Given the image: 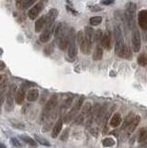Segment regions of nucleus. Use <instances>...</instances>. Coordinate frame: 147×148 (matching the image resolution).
Segmentation results:
<instances>
[{
	"label": "nucleus",
	"mask_w": 147,
	"mask_h": 148,
	"mask_svg": "<svg viewBox=\"0 0 147 148\" xmlns=\"http://www.w3.org/2000/svg\"><path fill=\"white\" fill-rule=\"evenodd\" d=\"M135 10H136V4L133 2H128L125 7V18L127 24L129 26V28L131 30L135 26L134 22V14Z\"/></svg>",
	"instance_id": "f257e3e1"
},
{
	"label": "nucleus",
	"mask_w": 147,
	"mask_h": 148,
	"mask_svg": "<svg viewBox=\"0 0 147 148\" xmlns=\"http://www.w3.org/2000/svg\"><path fill=\"white\" fill-rule=\"evenodd\" d=\"M57 96L53 95L51 98H50L47 103L45 104V106L44 107V110L42 113V120H46V119L49 118V116L52 114L53 111L55 110V108L57 107Z\"/></svg>",
	"instance_id": "f03ea898"
},
{
	"label": "nucleus",
	"mask_w": 147,
	"mask_h": 148,
	"mask_svg": "<svg viewBox=\"0 0 147 148\" xmlns=\"http://www.w3.org/2000/svg\"><path fill=\"white\" fill-rule=\"evenodd\" d=\"M114 34H115V52L118 56L119 54H120L122 48L124 47V45H125L124 38H123V35H122L120 27L119 26L115 27Z\"/></svg>",
	"instance_id": "7ed1b4c3"
},
{
	"label": "nucleus",
	"mask_w": 147,
	"mask_h": 148,
	"mask_svg": "<svg viewBox=\"0 0 147 148\" xmlns=\"http://www.w3.org/2000/svg\"><path fill=\"white\" fill-rule=\"evenodd\" d=\"M77 40H78V44L80 45V48L84 55H88V54H90L91 49H92V45H90L86 41L82 31H79L78 32V34H77Z\"/></svg>",
	"instance_id": "20e7f679"
},
{
	"label": "nucleus",
	"mask_w": 147,
	"mask_h": 148,
	"mask_svg": "<svg viewBox=\"0 0 147 148\" xmlns=\"http://www.w3.org/2000/svg\"><path fill=\"white\" fill-rule=\"evenodd\" d=\"M131 47L135 53L139 52L141 49V34L135 26L131 29Z\"/></svg>",
	"instance_id": "39448f33"
},
{
	"label": "nucleus",
	"mask_w": 147,
	"mask_h": 148,
	"mask_svg": "<svg viewBox=\"0 0 147 148\" xmlns=\"http://www.w3.org/2000/svg\"><path fill=\"white\" fill-rule=\"evenodd\" d=\"M16 85L12 84L9 89V92L7 93L6 98V110L11 111L14 107V93L16 92Z\"/></svg>",
	"instance_id": "423d86ee"
},
{
	"label": "nucleus",
	"mask_w": 147,
	"mask_h": 148,
	"mask_svg": "<svg viewBox=\"0 0 147 148\" xmlns=\"http://www.w3.org/2000/svg\"><path fill=\"white\" fill-rule=\"evenodd\" d=\"M69 56L71 58L75 57L78 53V47H77V44L75 42V36L73 34V32L71 31V34L69 35Z\"/></svg>",
	"instance_id": "0eeeda50"
},
{
	"label": "nucleus",
	"mask_w": 147,
	"mask_h": 148,
	"mask_svg": "<svg viewBox=\"0 0 147 148\" xmlns=\"http://www.w3.org/2000/svg\"><path fill=\"white\" fill-rule=\"evenodd\" d=\"M43 9H44V1H40L36 3L32 9L28 11V16L31 19H35L39 14L42 12Z\"/></svg>",
	"instance_id": "6e6552de"
},
{
	"label": "nucleus",
	"mask_w": 147,
	"mask_h": 148,
	"mask_svg": "<svg viewBox=\"0 0 147 148\" xmlns=\"http://www.w3.org/2000/svg\"><path fill=\"white\" fill-rule=\"evenodd\" d=\"M83 103V99L82 98H80L78 100V102H77L75 104V106L71 108V110L69 111L67 116L65 117V122H69V121H71V120L73 119V117H74L76 114H77V112H78L80 109V107H82V105Z\"/></svg>",
	"instance_id": "1a4fd4ad"
},
{
	"label": "nucleus",
	"mask_w": 147,
	"mask_h": 148,
	"mask_svg": "<svg viewBox=\"0 0 147 148\" xmlns=\"http://www.w3.org/2000/svg\"><path fill=\"white\" fill-rule=\"evenodd\" d=\"M59 15V11H57L56 9H52L49 10V12L45 15L46 16V24L45 28H49V27L53 26L55 24V21Z\"/></svg>",
	"instance_id": "9d476101"
},
{
	"label": "nucleus",
	"mask_w": 147,
	"mask_h": 148,
	"mask_svg": "<svg viewBox=\"0 0 147 148\" xmlns=\"http://www.w3.org/2000/svg\"><path fill=\"white\" fill-rule=\"evenodd\" d=\"M54 32H55V24L49 27V28H45V31L40 35V41L42 43H47L51 39V36Z\"/></svg>",
	"instance_id": "9b49d317"
},
{
	"label": "nucleus",
	"mask_w": 147,
	"mask_h": 148,
	"mask_svg": "<svg viewBox=\"0 0 147 148\" xmlns=\"http://www.w3.org/2000/svg\"><path fill=\"white\" fill-rule=\"evenodd\" d=\"M138 22L142 30H147V10H141L138 14Z\"/></svg>",
	"instance_id": "f8f14e48"
},
{
	"label": "nucleus",
	"mask_w": 147,
	"mask_h": 148,
	"mask_svg": "<svg viewBox=\"0 0 147 148\" xmlns=\"http://www.w3.org/2000/svg\"><path fill=\"white\" fill-rule=\"evenodd\" d=\"M111 33L109 31L106 32V33L103 35L102 41H101V45L103 46V48H105L106 50H110L111 48Z\"/></svg>",
	"instance_id": "ddd939ff"
},
{
	"label": "nucleus",
	"mask_w": 147,
	"mask_h": 148,
	"mask_svg": "<svg viewBox=\"0 0 147 148\" xmlns=\"http://www.w3.org/2000/svg\"><path fill=\"white\" fill-rule=\"evenodd\" d=\"M25 93H26V87L22 86L18 90L16 95H15V101L18 105H21L25 98Z\"/></svg>",
	"instance_id": "4468645a"
},
{
	"label": "nucleus",
	"mask_w": 147,
	"mask_h": 148,
	"mask_svg": "<svg viewBox=\"0 0 147 148\" xmlns=\"http://www.w3.org/2000/svg\"><path fill=\"white\" fill-rule=\"evenodd\" d=\"M84 36L86 41L89 43L90 45H92V43L94 41V32L91 27H85V31H84Z\"/></svg>",
	"instance_id": "2eb2a0df"
},
{
	"label": "nucleus",
	"mask_w": 147,
	"mask_h": 148,
	"mask_svg": "<svg viewBox=\"0 0 147 148\" xmlns=\"http://www.w3.org/2000/svg\"><path fill=\"white\" fill-rule=\"evenodd\" d=\"M39 97V90L36 88H33V89H30L27 93V96L26 98L29 102H34L36 101Z\"/></svg>",
	"instance_id": "dca6fc26"
},
{
	"label": "nucleus",
	"mask_w": 147,
	"mask_h": 148,
	"mask_svg": "<svg viewBox=\"0 0 147 148\" xmlns=\"http://www.w3.org/2000/svg\"><path fill=\"white\" fill-rule=\"evenodd\" d=\"M69 43V37L67 33H64L63 35L59 39V46L60 50L65 51V50L68 48Z\"/></svg>",
	"instance_id": "f3484780"
},
{
	"label": "nucleus",
	"mask_w": 147,
	"mask_h": 148,
	"mask_svg": "<svg viewBox=\"0 0 147 148\" xmlns=\"http://www.w3.org/2000/svg\"><path fill=\"white\" fill-rule=\"evenodd\" d=\"M46 24V16H42L39 18L35 22V25H34V28H35L36 33H40L43 30L45 29Z\"/></svg>",
	"instance_id": "a211bd4d"
},
{
	"label": "nucleus",
	"mask_w": 147,
	"mask_h": 148,
	"mask_svg": "<svg viewBox=\"0 0 147 148\" xmlns=\"http://www.w3.org/2000/svg\"><path fill=\"white\" fill-rule=\"evenodd\" d=\"M62 126H63L62 119H57V121L56 122L55 126L53 127V131H52V137L53 138H57V136L59 135L61 130H62Z\"/></svg>",
	"instance_id": "6ab92c4d"
},
{
	"label": "nucleus",
	"mask_w": 147,
	"mask_h": 148,
	"mask_svg": "<svg viewBox=\"0 0 147 148\" xmlns=\"http://www.w3.org/2000/svg\"><path fill=\"white\" fill-rule=\"evenodd\" d=\"M139 122H140V117L139 116H135L134 119H132V121L130 122V124L127 128V131H128V133H131V132H133L134 130L136 129V127L138 126Z\"/></svg>",
	"instance_id": "aec40b11"
},
{
	"label": "nucleus",
	"mask_w": 147,
	"mask_h": 148,
	"mask_svg": "<svg viewBox=\"0 0 147 148\" xmlns=\"http://www.w3.org/2000/svg\"><path fill=\"white\" fill-rule=\"evenodd\" d=\"M121 120H122V119H121L120 114H118V113L115 114L113 117H112V119H110V125H111V127L116 128V127L119 126V124L121 123Z\"/></svg>",
	"instance_id": "412c9836"
},
{
	"label": "nucleus",
	"mask_w": 147,
	"mask_h": 148,
	"mask_svg": "<svg viewBox=\"0 0 147 148\" xmlns=\"http://www.w3.org/2000/svg\"><path fill=\"white\" fill-rule=\"evenodd\" d=\"M103 54H104V51H103V48L101 47V46L100 45L96 46L94 52V54H92V58H94V60H95V61L100 60L103 57Z\"/></svg>",
	"instance_id": "4be33fe9"
},
{
	"label": "nucleus",
	"mask_w": 147,
	"mask_h": 148,
	"mask_svg": "<svg viewBox=\"0 0 147 148\" xmlns=\"http://www.w3.org/2000/svg\"><path fill=\"white\" fill-rule=\"evenodd\" d=\"M20 139L21 140L22 142H24L25 143H27V145H30L32 146H37V143H36L35 140H33V138H31L27 135H21Z\"/></svg>",
	"instance_id": "5701e85b"
},
{
	"label": "nucleus",
	"mask_w": 147,
	"mask_h": 148,
	"mask_svg": "<svg viewBox=\"0 0 147 148\" xmlns=\"http://www.w3.org/2000/svg\"><path fill=\"white\" fill-rule=\"evenodd\" d=\"M119 57H124V58H129L130 57V48H129V46L128 45H124V47L122 48L121 50V52L120 54L118 55Z\"/></svg>",
	"instance_id": "b1692460"
},
{
	"label": "nucleus",
	"mask_w": 147,
	"mask_h": 148,
	"mask_svg": "<svg viewBox=\"0 0 147 148\" xmlns=\"http://www.w3.org/2000/svg\"><path fill=\"white\" fill-rule=\"evenodd\" d=\"M138 64L140 66H146L147 65V57H146V55H144V54H142V55L139 56Z\"/></svg>",
	"instance_id": "393cba45"
},
{
	"label": "nucleus",
	"mask_w": 147,
	"mask_h": 148,
	"mask_svg": "<svg viewBox=\"0 0 147 148\" xmlns=\"http://www.w3.org/2000/svg\"><path fill=\"white\" fill-rule=\"evenodd\" d=\"M115 145V140L113 138H106L103 140V145L106 147L113 146Z\"/></svg>",
	"instance_id": "a878e982"
},
{
	"label": "nucleus",
	"mask_w": 147,
	"mask_h": 148,
	"mask_svg": "<svg viewBox=\"0 0 147 148\" xmlns=\"http://www.w3.org/2000/svg\"><path fill=\"white\" fill-rule=\"evenodd\" d=\"M92 110V106H91V104L90 103H86L84 105V106L82 107V114L83 116L85 115H88V114H90V112Z\"/></svg>",
	"instance_id": "bb28decb"
},
{
	"label": "nucleus",
	"mask_w": 147,
	"mask_h": 148,
	"mask_svg": "<svg viewBox=\"0 0 147 148\" xmlns=\"http://www.w3.org/2000/svg\"><path fill=\"white\" fill-rule=\"evenodd\" d=\"M103 35H104V34L102 33V30H97L94 33V41L97 43V44H98V43H101Z\"/></svg>",
	"instance_id": "cd10ccee"
},
{
	"label": "nucleus",
	"mask_w": 147,
	"mask_h": 148,
	"mask_svg": "<svg viewBox=\"0 0 147 148\" xmlns=\"http://www.w3.org/2000/svg\"><path fill=\"white\" fill-rule=\"evenodd\" d=\"M102 22V18L101 17H92L90 19V24L92 26L99 25Z\"/></svg>",
	"instance_id": "c85d7f7f"
},
{
	"label": "nucleus",
	"mask_w": 147,
	"mask_h": 148,
	"mask_svg": "<svg viewBox=\"0 0 147 148\" xmlns=\"http://www.w3.org/2000/svg\"><path fill=\"white\" fill-rule=\"evenodd\" d=\"M35 141L38 142V143H40L41 145H46V146H50V143H49V142L47 141V140L45 139V138H42V137H40V136L35 135Z\"/></svg>",
	"instance_id": "c756f323"
},
{
	"label": "nucleus",
	"mask_w": 147,
	"mask_h": 148,
	"mask_svg": "<svg viewBox=\"0 0 147 148\" xmlns=\"http://www.w3.org/2000/svg\"><path fill=\"white\" fill-rule=\"evenodd\" d=\"M133 119H134V116H133V115H130L129 117H128V118L126 119V120H125V122L123 123L122 129H123V130H126L127 128H128V126H129L130 124V122L132 121Z\"/></svg>",
	"instance_id": "7c9ffc66"
},
{
	"label": "nucleus",
	"mask_w": 147,
	"mask_h": 148,
	"mask_svg": "<svg viewBox=\"0 0 147 148\" xmlns=\"http://www.w3.org/2000/svg\"><path fill=\"white\" fill-rule=\"evenodd\" d=\"M10 143L11 145H12V146L14 147H21V143H20V141L17 139V138H11L10 139Z\"/></svg>",
	"instance_id": "2f4dec72"
},
{
	"label": "nucleus",
	"mask_w": 147,
	"mask_h": 148,
	"mask_svg": "<svg viewBox=\"0 0 147 148\" xmlns=\"http://www.w3.org/2000/svg\"><path fill=\"white\" fill-rule=\"evenodd\" d=\"M6 90H7V80H5L0 83V95H2L6 92Z\"/></svg>",
	"instance_id": "473e14b6"
},
{
	"label": "nucleus",
	"mask_w": 147,
	"mask_h": 148,
	"mask_svg": "<svg viewBox=\"0 0 147 148\" xmlns=\"http://www.w3.org/2000/svg\"><path fill=\"white\" fill-rule=\"evenodd\" d=\"M36 0H23V2H24V9H28L31 6L34 4Z\"/></svg>",
	"instance_id": "72a5a7b5"
},
{
	"label": "nucleus",
	"mask_w": 147,
	"mask_h": 148,
	"mask_svg": "<svg viewBox=\"0 0 147 148\" xmlns=\"http://www.w3.org/2000/svg\"><path fill=\"white\" fill-rule=\"evenodd\" d=\"M16 7L19 9H24V2H23V0H16Z\"/></svg>",
	"instance_id": "f704fd0d"
},
{
	"label": "nucleus",
	"mask_w": 147,
	"mask_h": 148,
	"mask_svg": "<svg viewBox=\"0 0 147 148\" xmlns=\"http://www.w3.org/2000/svg\"><path fill=\"white\" fill-rule=\"evenodd\" d=\"M146 134H147V131H146V129H142V130H141L140 133H139V141L141 142L142 140L145 137Z\"/></svg>",
	"instance_id": "c9c22d12"
},
{
	"label": "nucleus",
	"mask_w": 147,
	"mask_h": 148,
	"mask_svg": "<svg viewBox=\"0 0 147 148\" xmlns=\"http://www.w3.org/2000/svg\"><path fill=\"white\" fill-rule=\"evenodd\" d=\"M71 102H72V97H69V99L66 100V102L63 104V105H64L63 107H64V108H68L69 106H71Z\"/></svg>",
	"instance_id": "e433bc0d"
},
{
	"label": "nucleus",
	"mask_w": 147,
	"mask_h": 148,
	"mask_svg": "<svg viewBox=\"0 0 147 148\" xmlns=\"http://www.w3.org/2000/svg\"><path fill=\"white\" fill-rule=\"evenodd\" d=\"M68 136H69V130H66V131L63 132V135L61 136L60 139L62 140V141H65V140L68 138Z\"/></svg>",
	"instance_id": "4c0bfd02"
},
{
	"label": "nucleus",
	"mask_w": 147,
	"mask_h": 148,
	"mask_svg": "<svg viewBox=\"0 0 147 148\" xmlns=\"http://www.w3.org/2000/svg\"><path fill=\"white\" fill-rule=\"evenodd\" d=\"M114 1L115 0H103V1H101V4L107 6V5H110L112 3H114Z\"/></svg>",
	"instance_id": "58836bf2"
},
{
	"label": "nucleus",
	"mask_w": 147,
	"mask_h": 148,
	"mask_svg": "<svg viewBox=\"0 0 147 148\" xmlns=\"http://www.w3.org/2000/svg\"><path fill=\"white\" fill-rule=\"evenodd\" d=\"M67 7V9H68L69 11H71V12L72 14H74V15H79V12H78V11H76L75 9H71V7H69V6H67V7Z\"/></svg>",
	"instance_id": "ea45409f"
},
{
	"label": "nucleus",
	"mask_w": 147,
	"mask_h": 148,
	"mask_svg": "<svg viewBox=\"0 0 147 148\" xmlns=\"http://www.w3.org/2000/svg\"><path fill=\"white\" fill-rule=\"evenodd\" d=\"M92 11H102V9L99 7H96V6H94V7H89Z\"/></svg>",
	"instance_id": "a19ab883"
},
{
	"label": "nucleus",
	"mask_w": 147,
	"mask_h": 148,
	"mask_svg": "<svg viewBox=\"0 0 147 148\" xmlns=\"http://www.w3.org/2000/svg\"><path fill=\"white\" fill-rule=\"evenodd\" d=\"M4 101H5V97H4V95H0V111H1V107H2V105L4 103Z\"/></svg>",
	"instance_id": "79ce46f5"
},
{
	"label": "nucleus",
	"mask_w": 147,
	"mask_h": 148,
	"mask_svg": "<svg viewBox=\"0 0 147 148\" xmlns=\"http://www.w3.org/2000/svg\"><path fill=\"white\" fill-rule=\"evenodd\" d=\"M141 143H144V145H147V134L145 135V137L141 141Z\"/></svg>",
	"instance_id": "37998d69"
},
{
	"label": "nucleus",
	"mask_w": 147,
	"mask_h": 148,
	"mask_svg": "<svg viewBox=\"0 0 147 148\" xmlns=\"http://www.w3.org/2000/svg\"><path fill=\"white\" fill-rule=\"evenodd\" d=\"M0 148H6V145H4V143H0Z\"/></svg>",
	"instance_id": "c03bdc74"
},
{
	"label": "nucleus",
	"mask_w": 147,
	"mask_h": 148,
	"mask_svg": "<svg viewBox=\"0 0 147 148\" xmlns=\"http://www.w3.org/2000/svg\"><path fill=\"white\" fill-rule=\"evenodd\" d=\"M2 78H3V77H2V75H1V74H0V81H1V80H2Z\"/></svg>",
	"instance_id": "a18cd8bd"
},
{
	"label": "nucleus",
	"mask_w": 147,
	"mask_h": 148,
	"mask_svg": "<svg viewBox=\"0 0 147 148\" xmlns=\"http://www.w3.org/2000/svg\"><path fill=\"white\" fill-rule=\"evenodd\" d=\"M45 2H46V1H47V0H45Z\"/></svg>",
	"instance_id": "49530a36"
}]
</instances>
